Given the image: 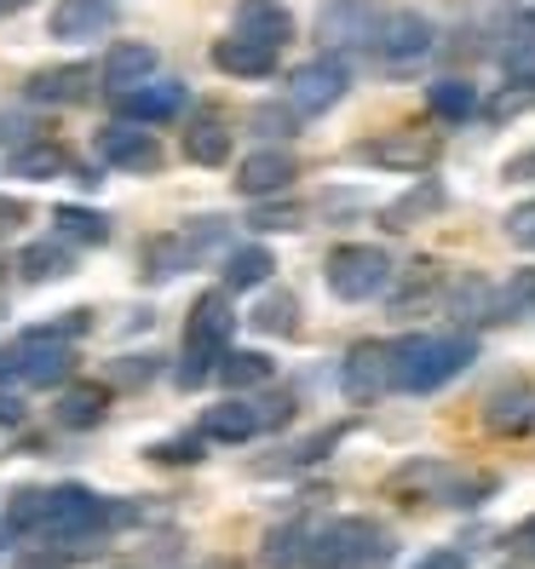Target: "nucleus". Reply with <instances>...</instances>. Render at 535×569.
<instances>
[{"label": "nucleus", "mask_w": 535, "mask_h": 569, "mask_svg": "<svg viewBox=\"0 0 535 569\" xmlns=\"http://www.w3.org/2000/svg\"><path fill=\"white\" fill-rule=\"evenodd\" d=\"M501 179H513V184H535V150L513 156L507 167H501Z\"/></svg>", "instance_id": "de8ad7c7"}, {"label": "nucleus", "mask_w": 535, "mask_h": 569, "mask_svg": "<svg viewBox=\"0 0 535 569\" xmlns=\"http://www.w3.org/2000/svg\"><path fill=\"white\" fill-rule=\"evenodd\" d=\"M7 173H12V179H29V184L58 179V173H70V150H63V144H52V139L18 144V150L7 156Z\"/></svg>", "instance_id": "a878e982"}, {"label": "nucleus", "mask_w": 535, "mask_h": 569, "mask_svg": "<svg viewBox=\"0 0 535 569\" xmlns=\"http://www.w3.org/2000/svg\"><path fill=\"white\" fill-rule=\"evenodd\" d=\"M52 333H58V340H81V333L92 328V311H63L58 322H47Z\"/></svg>", "instance_id": "a18cd8bd"}, {"label": "nucleus", "mask_w": 535, "mask_h": 569, "mask_svg": "<svg viewBox=\"0 0 535 569\" xmlns=\"http://www.w3.org/2000/svg\"><path fill=\"white\" fill-rule=\"evenodd\" d=\"M484 426L501 431V438H518V431H529V426H535V391H529V386H501V391H489Z\"/></svg>", "instance_id": "4be33fe9"}, {"label": "nucleus", "mask_w": 535, "mask_h": 569, "mask_svg": "<svg viewBox=\"0 0 535 569\" xmlns=\"http://www.w3.org/2000/svg\"><path fill=\"white\" fill-rule=\"evenodd\" d=\"M230 23H237V36L265 41V47H288L294 41V12L283 7V0H237Z\"/></svg>", "instance_id": "a211bd4d"}, {"label": "nucleus", "mask_w": 535, "mask_h": 569, "mask_svg": "<svg viewBox=\"0 0 535 569\" xmlns=\"http://www.w3.org/2000/svg\"><path fill=\"white\" fill-rule=\"evenodd\" d=\"M426 110L438 121H473L478 116V87L466 76H444V81L426 87Z\"/></svg>", "instance_id": "cd10ccee"}, {"label": "nucleus", "mask_w": 535, "mask_h": 569, "mask_svg": "<svg viewBox=\"0 0 535 569\" xmlns=\"http://www.w3.org/2000/svg\"><path fill=\"white\" fill-rule=\"evenodd\" d=\"M277 52L283 47H265V41H248V36H225V41H214V70L237 76V81H265L277 70Z\"/></svg>", "instance_id": "f3484780"}, {"label": "nucleus", "mask_w": 535, "mask_h": 569, "mask_svg": "<svg viewBox=\"0 0 535 569\" xmlns=\"http://www.w3.org/2000/svg\"><path fill=\"white\" fill-rule=\"evenodd\" d=\"M392 386H397V375H392V346L363 340V346L346 351V362H340V391H346V403H380Z\"/></svg>", "instance_id": "6e6552de"}, {"label": "nucleus", "mask_w": 535, "mask_h": 569, "mask_svg": "<svg viewBox=\"0 0 535 569\" xmlns=\"http://www.w3.org/2000/svg\"><path fill=\"white\" fill-rule=\"evenodd\" d=\"M52 224H58L63 242H81V248H105L110 242V213H98V208L63 202V208H52Z\"/></svg>", "instance_id": "c85d7f7f"}, {"label": "nucleus", "mask_w": 535, "mask_h": 569, "mask_svg": "<svg viewBox=\"0 0 535 569\" xmlns=\"http://www.w3.org/2000/svg\"><path fill=\"white\" fill-rule=\"evenodd\" d=\"M375 29H380V12L369 0H328L317 18V41L323 47H375Z\"/></svg>", "instance_id": "f8f14e48"}, {"label": "nucleus", "mask_w": 535, "mask_h": 569, "mask_svg": "<svg viewBox=\"0 0 535 569\" xmlns=\"http://www.w3.org/2000/svg\"><path fill=\"white\" fill-rule=\"evenodd\" d=\"M23 219H29V208L12 202V196H0V230H12V224H23Z\"/></svg>", "instance_id": "3c124183"}, {"label": "nucleus", "mask_w": 535, "mask_h": 569, "mask_svg": "<svg viewBox=\"0 0 535 569\" xmlns=\"http://www.w3.org/2000/svg\"><path fill=\"white\" fill-rule=\"evenodd\" d=\"M18 271L23 282H63V277H76V253L63 237H41L18 253Z\"/></svg>", "instance_id": "b1692460"}, {"label": "nucleus", "mask_w": 535, "mask_h": 569, "mask_svg": "<svg viewBox=\"0 0 535 569\" xmlns=\"http://www.w3.org/2000/svg\"><path fill=\"white\" fill-rule=\"evenodd\" d=\"M415 569H466V552H455V547H432L426 558H415Z\"/></svg>", "instance_id": "49530a36"}, {"label": "nucleus", "mask_w": 535, "mask_h": 569, "mask_svg": "<svg viewBox=\"0 0 535 569\" xmlns=\"http://www.w3.org/2000/svg\"><path fill=\"white\" fill-rule=\"evenodd\" d=\"M306 558H311V523L306 518L265 529V541H259V563L265 569H299Z\"/></svg>", "instance_id": "393cba45"}, {"label": "nucleus", "mask_w": 535, "mask_h": 569, "mask_svg": "<svg viewBox=\"0 0 535 569\" xmlns=\"http://www.w3.org/2000/svg\"><path fill=\"white\" fill-rule=\"evenodd\" d=\"M386 563H392V535L369 518H328L311 529L306 569H386Z\"/></svg>", "instance_id": "7ed1b4c3"}, {"label": "nucleus", "mask_w": 535, "mask_h": 569, "mask_svg": "<svg viewBox=\"0 0 535 569\" xmlns=\"http://www.w3.org/2000/svg\"><path fill=\"white\" fill-rule=\"evenodd\" d=\"M513 552H518V558H535V518L513 529Z\"/></svg>", "instance_id": "8fccbe9b"}, {"label": "nucleus", "mask_w": 535, "mask_h": 569, "mask_svg": "<svg viewBox=\"0 0 535 569\" xmlns=\"http://www.w3.org/2000/svg\"><path fill=\"white\" fill-rule=\"evenodd\" d=\"M23 415H29V409H23V397H12V391H0V426L12 431V426H23Z\"/></svg>", "instance_id": "09e8293b"}, {"label": "nucleus", "mask_w": 535, "mask_h": 569, "mask_svg": "<svg viewBox=\"0 0 535 569\" xmlns=\"http://www.w3.org/2000/svg\"><path fill=\"white\" fill-rule=\"evenodd\" d=\"M535 104V92L529 87H513V92H501L495 104H489V121H513V116H524Z\"/></svg>", "instance_id": "37998d69"}, {"label": "nucleus", "mask_w": 535, "mask_h": 569, "mask_svg": "<svg viewBox=\"0 0 535 569\" xmlns=\"http://www.w3.org/2000/svg\"><path fill=\"white\" fill-rule=\"evenodd\" d=\"M248 224L254 230H306V208L299 202H271V208H254Z\"/></svg>", "instance_id": "4c0bfd02"}, {"label": "nucleus", "mask_w": 535, "mask_h": 569, "mask_svg": "<svg viewBox=\"0 0 535 569\" xmlns=\"http://www.w3.org/2000/svg\"><path fill=\"white\" fill-rule=\"evenodd\" d=\"M185 264H196V259H190V242L179 230V237H150L145 242V264H139V271H145V282H174Z\"/></svg>", "instance_id": "c756f323"}, {"label": "nucleus", "mask_w": 535, "mask_h": 569, "mask_svg": "<svg viewBox=\"0 0 535 569\" xmlns=\"http://www.w3.org/2000/svg\"><path fill=\"white\" fill-rule=\"evenodd\" d=\"M105 415H110V391L92 386V380L63 386V391H58V409H52V420H58L63 431H92V426H105Z\"/></svg>", "instance_id": "aec40b11"}, {"label": "nucleus", "mask_w": 535, "mask_h": 569, "mask_svg": "<svg viewBox=\"0 0 535 569\" xmlns=\"http://www.w3.org/2000/svg\"><path fill=\"white\" fill-rule=\"evenodd\" d=\"M449 317L455 322H489L495 317V288L484 277H460L449 288Z\"/></svg>", "instance_id": "2f4dec72"}, {"label": "nucleus", "mask_w": 535, "mask_h": 569, "mask_svg": "<svg viewBox=\"0 0 535 569\" xmlns=\"http://www.w3.org/2000/svg\"><path fill=\"white\" fill-rule=\"evenodd\" d=\"M12 375H18V357H12V351H0V386H7Z\"/></svg>", "instance_id": "864d4df0"}, {"label": "nucleus", "mask_w": 535, "mask_h": 569, "mask_svg": "<svg viewBox=\"0 0 535 569\" xmlns=\"http://www.w3.org/2000/svg\"><path fill=\"white\" fill-rule=\"evenodd\" d=\"M185 242H190V259H214V253L225 259V253H230V248H225V242H230V224H225V219H190V224H185Z\"/></svg>", "instance_id": "c9c22d12"}, {"label": "nucleus", "mask_w": 535, "mask_h": 569, "mask_svg": "<svg viewBox=\"0 0 535 569\" xmlns=\"http://www.w3.org/2000/svg\"><path fill=\"white\" fill-rule=\"evenodd\" d=\"M116 110L127 121H174L190 110V87L185 81H145V87H132V92H116Z\"/></svg>", "instance_id": "4468645a"}, {"label": "nucleus", "mask_w": 535, "mask_h": 569, "mask_svg": "<svg viewBox=\"0 0 535 569\" xmlns=\"http://www.w3.org/2000/svg\"><path fill=\"white\" fill-rule=\"evenodd\" d=\"M259 415H265V431H271V426H288V420H294V397H288V391L265 397V403H259Z\"/></svg>", "instance_id": "c03bdc74"}, {"label": "nucleus", "mask_w": 535, "mask_h": 569, "mask_svg": "<svg viewBox=\"0 0 535 569\" xmlns=\"http://www.w3.org/2000/svg\"><path fill=\"white\" fill-rule=\"evenodd\" d=\"M432 52H438V29H432V18H420V12H386L380 18L375 58L386 63L392 76H409L415 63H426Z\"/></svg>", "instance_id": "39448f33"}, {"label": "nucleus", "mask_w": 535, "mask_h": 569, "mask_svg": "<svg viewBox=\"0 0 535 569\" xmlns=\"http://www.w3.org/2000/svg\"><path fill=\"white\" fill-rule=\"evenodd\" d=\"M518 7H535V0H518Z\"/></svg>", "instance_id": "6e6d98bb"}, {"label": "nucleus", "mask_w": 535, "mask_h": 569, "mask_svg": "<svg viewBox=\"0 0 535 569\" xmlns=\"http://www.w3.org/2000/svg\"><path fill=\"white\" fill-rule=\"evenodd\" d=\"M524 317H535V264L513 271L495 288V322H524Z\"/></svg>", "instance_id": "473e14b6"}, {"label": "nucleus", "mask_w": 535, "mask_h": 569, "mask_svg": "<svg viewBox=\"0 0 535 569\" xmlns=\"http://www.w3.org/2000/svg\"><path fill=\"white\" fill-rule=\"evenodd\" d=\"M156 63H161V52L150 41H116L98 76H105V92L116 98V92H132V87L156 81Z\"/></svg>", "instance_id": "dca6fc26"}, {"label": "nucleus", "mask_w": 535, "mask_h": 569, "mask_svg": "<svg viewBox=\"0 0 535 569\" xmlns=\"http://www.w3.org/2000/svg\"><path fill=\"white\" fill-rule=\"evenodd\" d=\"M271 271H277V259H271V248H259V242L230 248V253L219 259V277H225L230 293H254V288H265V282H271Z\"/></svg>", "instance_id": "5701e85b"}, {"label": "nucleus", "mask_w": 535, "mask_h": 569, "mask_svg": "<svg viewBox=\"0 0 535 569\" xmlns=\"http://www.w3.org/2000/svg\"><path fill=\"white\" fill-rule=\"evenodd\" d=\"M444 202H449V196H444V184H438V179H415L404 196H397V202H386V208H380V224H386V230H415L420 219H432Z\"/></svg>", "instance_id": "412c9836"}, {"label": "nucleus", "mask_w": 535, "mask_h": 569, "mask_svg": "<svg viewBox=\"0 0 535 569\" xmlns=\"http://www.w3.org/2000/svg\"><path fill=\"white\" fill-rule=\"evenodd\" d=\"M230 328H237V311H230V288H208L196 293V306L185 317V346H179V368L174 380L179 391H196L219 375V362L230 351Z\"/></svg>", "instance_id": "f257e3e1"}, {"label": "nucleus", "mask_w": 535, "mask_h": 569, "mask_svg": "<svg viewBox=\"0 0 535 569\" xmlns=\"http://www.w3.org/2000/svg\"><path fill=\"white\" fill-rule=\"evenodd\" d=\"M271 375H277V362L265 357V351H237V346H230V351H225V362H219V380H225L230 391L271 386Z\"/></svg>", "instance_id": "7c9ffc66"}, {"label": "nucleus", "mask_w": 535, "mask_h": 569, "mask_svg": "<svg viewBox=\"0 0 535 569\" xmlns=\"http://www.w3.org/2000/svg\"><path fill=\"white\" fill-rule=\"evenodd\" d=\"M23 132H29V121H23V116H0V139H7V144H18Z\"/></svg>", "instance_id": "603ef678"}, {"label": "nucleus", "mask_w": 535, "mask_h": 569, "mask_svg": "<svg viewBox=\"0 0 535 569\" xmlns=\"http://www.w3.org/2000/svg\"><path fill=\"white\" fill-rule=\"evenodd\" d=\"M294 121H299V110H294V104H259V110H254V127L265 132V139H288Z\"/></svg>", "instance_id": "58836bf2"}, {"label": "nucleus", "mask_w": 535, "mask_h": 569, "mask_svg": "<svg viewBox=\"0 0 535 569\" xmlns=\"http://www.w3.org/2000/svg\"><path fill=\"white\" fill-rule=\"evenodd\" d=\"M47 29H52V41H70V47L76 41H98V36L116 29V7L110 0H58Z\"/></svg>", "instance_id": "2eb2a0df"}, {"label": "nucleus", "mask_w": 535, "mask_h": 569, "mask_svg": "<svg viewBox=\"0 0 535 569\" xmlns=\"http://www.w3.org/2000/svg\"><path fill=\"white\" fill-rule=\"evenodd\" d=\"M41 523H47V489H12L7 529L12 535H41Z\"/></svg>", "instance_id": "f704fd0d"}, {"label": "nucleus", "mask_w": 535, "mask_h": 569, "mask_svg": "<svg viewBox=\"0 0 535 569\" xmlns=\"http://www.w3.org/2000/svg\"><path fill=\"white\" fill-rule=\"evenodd\" d=\"M12 569H70V552H63V547H23L18 558H12Z\"/></svg>", "instance_id": "a19ab883"}, {"label": "nucleus", "mask_w": 535, "mask_h": 569, "mask_svg": "<svg viewBox=\"0 0 535 569\" xmlns=\"http://www.w3.org/2000/svg\"><path fill=\"white\" fill-rule=\"evenodd\" d=\"M346 87H351V70L340 58H311V63H299V70L288 76V104L299 116H323V110H334L346 98Z\"/></svg>", "instance_id": "0eeeda50"}, {"label": "nucleus", "mask_w": 535, "mask_h": 569, "mask_svg": "<svg viewBox=\"0 0 535 569\" xmlns=\"http://www.w3.org/2000/svg\"><path fill=\"white\" fill-rule=\"evenodd\" d=\"M357 161H369V167H386V173H426L432 161H438V139L432 132H380V139L369 144H357Z\"/></svg>", "instance_id": "9d476101"}, {"label": "nucleus", "mask_w": 535, "mask_h": 569, "mask_svg": "<svg viewBox=\"0 0 535 569\" xmlns=\"http://www.w3.org/2000/svg\"><path fill=\"white\" fill-rule=\"evenodd\" d=\"M185 161H196V167H225V161H230V127L202 110V116L185 127Z\"/></svg>", "instance_id": "bb28decb"}, {"label": "nucleus", "mask_w": 535, "mask_h": 569, "mask_svg": "<svg viewBox=\"0 0 535 569\" xmlns=\"http://www.w3.org/2000/svg\"><path fill=\"white\" fill-rule=\"evenodd\" d=\"M110 375H116L121 386H150V375H156V357H116Z\"/></svg>", "instance_id": "79ce46f5"}, {"label": "nucleus", "mask_w": 535, "mask_h": 569, "mask_svg": "<svg viewBox=\"0 0 535 569\" xmlns=\"http://www.w3.org/2000/svg\"><path fill=\"white\" fill-rule=\"evenodd\" d=\"M259 431H265V415H259V403H242V397H225V403H214L202 415L208 443H248V438H259Z\"/></svg>", "instance_id": "6ab92c4d"}, {"label": "nucleus", "mask_w": 535, "mask_h": 569, "mask_svg": "<svg viewBox=\"0 0 535 569\" xmlns=\"http://www.w3.org/2000/svg\"><path fill=\"white\" fill-rule=\"evenodd\" d=\"M12 357H18V375L29 386H70V375H76V340H58L47 322L23 328Z\"/></svg>", "instance_id": "423d86ee"}, {"label": "nucleus", "mask_w": 535, "mask_h": 569, "mask_svg": "<svg viewBox=\"0 0 535 569\" xmlns=\"http://www.w3.org/2000/svg\"><path fill=\"white\" fill-rule=\"evenodd\" d=\"M202 431H196V438H190V431H179V438H161V443H150L145 455L156 460V466H196V460H202Z\"/></svg>", "instance_id": "e433bc0d"}, {"label": "nucleus", "mask_w": 535, "mask_h": 569, "mask_svg": "<svg viewBox=\"0 0 535 569\" xmlns=\"http://www.w3.org/2000/svg\"><path fill=\"white\" fill-rule=\"evenodd\" d=\"M294 179H299V161H294V150H283V144H265V150L242 156V167H237V190L254 196V202H265V196H283Z\"/></svg>", "instance_id": "ddd939ff"}, {"label": "nucleus", "mask_w": 535, "mask_h": 569, "mask_svg": "<svg viewBox=\"0 0 535 569\" xmlns=\"http://www.w3.org/2000/svg\"><path fill=\"white\" fill-rule=\"evenodd\" d=\"M248 322H254L259 333H277V340H288V333H299V299H294V293H265Z\"/></svg>", "instance_id": "72a5a7b5"}, {"label": "nucleus", "mask_w": 535, "mask_h": 569, "mask_svg": "<svg viewBox=\"0 0 535 569\" xmlns=\"http://www.w3.org/2000/svg\"><path fill=\"white\" fill-rule=\"evenodd\" d=\"M98 87H105V76H92V63H52V70H36V76L23 81L29 104H52V110L87 104Z\"/></svg>", "instance_id": "9b49d317"}, {"label": "nucleus", "mask_w": 535, "mask_h": 569, "mask_svg": "<svg viewBox=\"0 0 535 569\" xmlns=\"http://www.w3.org/2000/svg\"><path fill=\"white\" fill-rule=\"evenodd\" d=\"M328 277V293L346 299V306H363V299H375L392 288V253L375 248V242H340L323 264Z\"/></svg>", "instance_id": "20e7f679"}, {"label": "nucleus", "mask_w": 535, "mask_h": 569, "mask_svg": "<svg viewBox=\"0 0 535 569\" xmlns=\"http://www.w3.org/2000/svg\"><path fill=\"white\" fill-rule=\"evenodd\" d=\"M18 7H29V0H0V18H7V12H18Z\"/></svg>", "instance_id": "5fc2aeb1"}, {"label": "nucleus", "mask_w": 535, "mask_h": 569, "mask_svg": "<svg viewBox=\"0 0 535 569\" xmlns=\"http://www.w3.org/2000/svg\"><path fill=\"white\" fill-rule=\"evenodd\" d=\"M473 357H478L473 333H409V340L392 346V375H397V391L426 397V391L449 386Z\"/></svg>", "instance_id": "f03ea898"}, {"label": "nucleus", "mask_w": 535, "mask_h": 569, "mask_svg": "<svg viewBox=\"0 0 535 569\" xmlns=\"http://www.w3.org/2000/svg\"><path fill=\"white\" fill-rule=\"evenodd\" d=\"M507 242H518L524 253H535V196L507 213Z\"/></svg>", "instance_id": "ea45409f"}, {"label": "nucleus", "mask_w": 535, "mask_h": 569, "mask_svg": "<svg viewBox=\"0 0 535 569\" xmlns=\"http://www.w3.org/2000/svg\"><path fill=\"white\" fill-rule=\"evenodd\" d=\"M98 156H105L110 167H121V173H161V144L156 132H145V121H110L105 132H98Z\"/></svg>", "instance_id": "1a4fd4ad"}]
</instances>
